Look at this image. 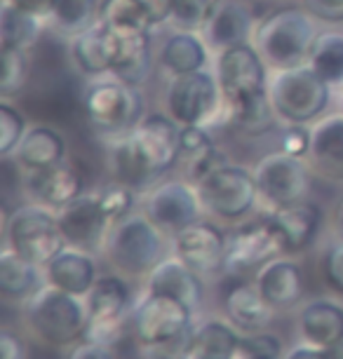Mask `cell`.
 <instances>
[{
    "mask_svg": "<svg viewBox=\"0 0 343 359\" xmlns=\"http://www.w3.org/2000/svg\"><path fill=\"white\" fill-rule=\"evenodd\" d=\"M217 80L224 94V108L238 106L268 92V66L259 50L250 43H242L219 52Z\"/></svg>",
    "mask_w": 343,
    "mask_h": 359,
    "instance_id": "cell-13",
    "label": "cell"
},
{
    "mask_svg": "<svg viewBox=\"0 0 343 359\" xmlns=\"http://www.w3.org/2000/svg\"><path fill=\"white\" fill-rule=\"evenodd\" d=\"M297 334L315 348L332 350L343 341V303L336 298H311L301 303L297 317Z\"/></svg>",
    "mask_w": 343,
    "mask_h": 359,
    "instance_id": "cell-21",
    "label": "cell"
},
{
    "mask_svg": "<svg viewBox=\"0 0 343 359\" xmlns=\"http://www.w3.org/2000/svg\"><path fill=\"white\" fill-rule=\"evenodd\" d=\"M127 141L153 179L170 172L181 158V127L167 113L146 115L134 132L127 134Z\"/></svg>",
    "mask_w": 343,
    "mask_h": 359,
    "instance_id": "cell-16",
    "label": "cell"
},
{
    "mask_svg": "<svg viewBox=\"0 0 343 359\" xmlns=\"http://www.w3.org/2000/svg\"><path fill=\"white\" fill-rule=\"evenodd\" d=\"M285 357V343L273 331H259V334H242L240 348L235 359H282Z\"/></svg>",
    "mask_w": 343,
    "mask_h": 359,
    "instance_id": "cell-41",
    "label": "cell"
},
{
    "mask_svg": "<svg viewBox=\"0 0 343 359\" xmlns=\"http://www.w3.org/2000/svg\"><path fill=\"white\" fill-rule=\"evenodd\" d=\"M5 247H10L22 259L36 263L40 268H47V263L69 245H66L64 233L59 228L55 209L29 202V205L17 207L8 216Z\"/></svg>",
    "mask_w": 343,
    "mask_h": 359,
    "instance_id": "cell-6",
    "label": "cell"
},
{
    "mask_svg": "<svg viewBox=\"0 0 343 359\" xmlns=\"http://www.w3.org/2000/svg\"><path fill=\"white\" fill-rule=\"evenodd\" d=\"M83 106L92 130L111 141L132 134L134 127L146 118L141 87L127 85L116 76L94 78L85 90Z\"/></svg>",
    "mask_w": 343,
    "mask_h": 359,
    "instance_id": "cell-3",
    "label": "cell"
},
{
    "mask_svg": "<svg viewBox=\"0 0 343 359\" xmlns=\"http://www.w3.org/2000/svg\"><path fill=\"white\" fill-rule=\"evenodd\" d=\"M146 289L179 298L195 315L205 303V280L174 254L160 261L156 270L146 277Z\"/></svg>",
    "mask_w": 343,
    "mask_h": 359,
    "instance_id": "cell-22",
    "label": "cell"
},
{
    "mask_svg": "<svg viewBox=\"0 0 343 359\" xmlns=\"http://www.w3.org/2000/svg\"><path fill=\"white\" fill-rule=\"evenodd\" d=\"M83 191V176L69 162L38 169V172H24V193L29 195V200L55 212L78 200Z\"/></svg>",
    "mask_w": 343,
    "mask_h": 359,
    "instance_id": "cell-19",
    "label": "cell"
},
{
    "mask_svg": "<svg viewBox=\"0 0 343 359\" xmlns=\"http://www.w3.org/2000/svg\"><path fill=\"white\" fill-rule=\"evenodd\" d=\"M118 54V38L106 31L102 24H94L87 31L71 38V59L76 69L87 78H104L113 73Z\"/></svg>",
    "mask_w": 343,
    "mask_h": 359,
    "instance_id": "cell-23",
    "label": "cell"
},
{
    "mask_svg": "<svg viewBox=\"0 0 343 359\" xmlns=\"http://www.w3.org/2000/svg\"><path fill=\"white\" fill-rule=\"evenodd\" d=\"M329 355H332V359H343V341L339 345H334V348L329 350Z\"/></svg>",
    "mask_w": 343,
    "mask_h": 359,
    "instance_id": "cell-55",
    "label": "cell"
},
{
    "mask_svg": "<svg viewBox=\"0 0 343 359\" xmlns=\"http://www.w3.org/2000/svg\"><path fill=\"white\" fill-rule=\"evenodd\" d=\"M165 111L179 127L210 125L217 115H224V94L217 73L203 69L172 76L165 90Z\"/></svg>",
    "mask_w": 343,
    "mask_h": 359,
    "instance_id": "cell-8",
    "label": "cell"
},
{
    "mask_svg": "<svg viewBox=\"0 0 343 359\" xmlns=\"http://www.w3.org/2000/svg\"><path fill=\"white\" fill-rule=\"evenodd\" d=\"M144 214L172 237L191 223L205 219L207 212L198 186L188 179H170L146 191Z\"/></svg>",
    "mask_w": 343,
    "mask_h": 359,
    "instance_id": "cell-14",
    "label": "cell"
},
{
    "mask_svg": "<svg viewBox=\"0 0 343 359\" xmlns=\"http://www.w3.org/2000/svg\"><path fill=\"white\" fill-rule=\"evenodd\" d=\"M24 320L40 343L50 348H73L87 334V303L85 298L47 284L24 306Z\"/></svg>",
    "mask_w": 343,
    "mask_h": 359,
    "instance_id": "cell-4",
    "label": "cell"
},
{
    "mask_svg": "<svg viewBox=\"0 0 343 359\" xmlns=\"http://www.w3.org/2000/svg\"><path fill=\"white\" fill-rule=\"evenodd\" d=\"M210 57V47L205 38L193 31H174L160 47V64L172 76H184V73L203 71Z\"/></svg>",
    "mask_w": 343,
    "mask_h": 359,
    "instance_id": "cell-31",
    "label": "cell"
},
{
    "mask_svg": "<svg viewBox=\"0 0 343 359\" xmlns=\"http://www.w3.org/2000/svg\"><path fill=\"white\" fill-rule=\"evenodd\" d=\"M109 167L113 174V181L123 184L132 191H151V184L156 179L149 174V169L144 167V162L139 160V155L134 153L132 144L127 137L111 141V153H109Z\"/></svg>",
    "mask_w": 343,
    "mask_h": 359,
    "instance_id": "cell-35",
    "label": "cell"
},
{
    "mask_svg": "<svg viewBox=\"0 0 343 359\" xmlns=\"http://www.w3.org/2000/svg\"><path fill=\"white\" fill-rule=\"evenodd\" d=\"M311 165L304 158H294L282 151L264 155L254 167L259 200L266 212L297 205L311 195Z\"/></svg>",
    "mask_w": 343,
    "mask_h": 359,
    "instance_id": "cell-12",
    "label": "cell"
},
{
    "mask_svg": "<svg viewBox=\"0 0 343 359\" xmlns=\"http://www.w3.org/2000/svg\"><path fill=\"white\" fill-rule=\"evenodd\" d=\"M172 249V237L160 230L144 212H132L111 228L104 256L113 273L123 277H149L167 252Z\"/></svg>",
    "mask_w": 343,
    "mask_h": 359,
    "instance_id": "cell-1",
    "label": "cell"
},
{
    "mask_svg": "<svg viewBox=\"0 0 343 359\" xmlns=\"http://www.w3.org/2000/svg\"><path fill=\"white\" fill-rule=\"evenodd\" d=\"M0 62H3V76H0V97L10 99L24 90L26 80H29V54L26 50H17V47H5L0 52Z\"/></svg>",
    "mask_w": 343,
    "mask_h": 359,
    "instance_id": "cell-39",
    "label": "cell"
},
{
    "mask_svg": "<svg viewBox=\"0 0 343 359\" xmlns=\"http://www.w3.org/2000/svg\"><path fill=\"white\" fill-rule=\"evenodd\" d=\"M306 10L318 19V22L339 24L343 22V0H304Z\"/></svg>",
    "mask_w": 343,
    "mask_h": 359,
    "instance_id": "cell-49",
    "label": "cell"
},
{
    "mask_svg": "<svg viewBox=\"0 0 343 359\" xmlns=\"http://www.w3.org/2000/svg\"><path fill=\"white\" fill-rule=\"evenodd\" d=\"M97 200L106 212V216L111 219V223L116 226L118 221H123L125 216H130L134 212V205H137V191H132V188L113 181V184L99 188Z\"/></svg>",
    "mask_w": 343,
    "mask_h": 359,
    "instance_id": "cell-40",
    "label": "cell"
},
{
    "mask_svg": "<svg viewBox=\"0 0 343 359\" xmlns=\"http://www.w3.org/2000/svg\"><path fill=\"white\" fill-rule=\"evenodd\" d=\"M45 287H47L45 268L22 259L10 247L3 249V254H0V291H3L5 301L17 303V306H26Z\"/></svg>",
    "mask_w": 343,
    "mask_h": 359,
    "instance_id": "cell-27",
    "label": "cell"
},
{
    "mask_svg": "<svg viewBox=\"0 0 343 359\" xmlns=\"http://www.w3.org/2000/svg\"><path fill=\"white\" fill-rule=\"evenodd\" d=\"M254 287L268 301L275 313H289L301 306L304 298V273L297 261L280 256L268 261L254 275Z\"/></svg>",
    "mask_w": 343,
    "mask_h": 359,
    "instance_id": "cell-20",
    "label": "cell"
},
{
    "mask_svg": "<svg viewBox=\"0 0 343 359\" xmlns=\"http://www.w3.org/2000/svg\"><path fill=\"white\" fill-rule=\"evenodd\" d=\"M226 165H228V155L221 151L219 146H212L210 151H205V153L195 155V158H191V160H186L188 181L198 186L205 176H210L212 172H217V169L226 167Z\"/></svg>",
    "mask_w": 343,
    "mask_h": 359,
    "instance_id": "cell-44",
    "label": "cell"
},
{
    "mask_svg": "<svg viewBox=\"0 0 343 359\" xmlns=\"http://www.w3.org/2000/svg\"><path fill=\"white\" fill-rule=\"evenodd\" d=\"M87 303V341L116 345L127 320L132 317V289L123 275H99L97 284L85 296Z\"/></svg>",
    "mask_w": 343,
    "mask_h": 359,
    "instance_id": "cell-11",
    "label": "cell"
},
{
    "mask_svg": "<svg viewBox=\"0 0 343 359\" xmlns=\"http://www.w3.org/2000/svg\"><path fill=\"white\" fill-rule=\"evenodd\" d=\"M151 69H153L151 33L149 36L118 40V54H116V64H113L111 76H116L118 80H123L127 85L141 87L149 80Z\"/></svg>",
    "mask_w": 343,
    "mask_h": 359,
    "instance_id": "cell-33",
    "label": "cell"
},
{
    "mask_svg": "<svg viewBox=\"0 0 343 359\" xmlns=\"http://www.w3.org/2000/svg\"><path fill=\"white\" fill-rule=\"evenodd\" d=\"M224 315L242 334H259L271 327L275 310L268 306V301L254 287V282H240L226 291Z\"/></svg>",
    "mask_w": 343,
    "mask_h": 359,
    "instance_id": "cell-26",
    "label": "cell"
},
{
    "mask_svg": "<svg viewBox=\"0 0 343 359\" xmlns=\"http://www.w3.org/2000/svg\"><path fill=\"white\" fill-rule=\"evenodd\" d=\"M257 31V19L245 0H217L203 26V38L210 50L224 52L228 47L250 43Z\"/></svg>",
    "mask_w": 343,
    "mask_h": 359,
    "instance_id": "cell-18",
    "label": "cell"
},
{
    "mask_svg": "<svg viewBox=\"0 0 343 359\" xmlns=\"http://www.w3.org/2000/svg\"><path fill=\"white\" fill-rule=\"evenodd\" d=\"M97 22L118 40L149 36L153 22L141 0H99Z\"/></svg>",
    "mask_w": 343,
    "mask_h": 359,
    "instance_id": "cell-32",
    "label": "cell"
},
{
    "mask_svg": "<svg viewBox=\"0 0 343 359\" xmlns=\"http://www.w3.org/2000/svg\"><path fill=\"white\" fill-rule=\"evenodd\" d=\"M273 108L287 125H308L322 118L332 99V87L311 66L275 71L268 83Z\"/></svg>",
    "mask_w": 343,
    "mask_h": 359,
    "instance_id": "cell-7",
    "label": "cell"
},
{
    "mask_svg": "<svg viewBox=\"0 0 343 359\" xmlns=\"http://www.w3.org/2000/svg\"><path fill=\"white\" fill-rule=\"evenodd\" d=\"M66 359H120L118 350L109 343H97L83 338L66 352Z\"/></svg>",
    "mask_w": 343,
    "mask_h": 359,
    "instance_id": "cell-48",
    "label": "cell"
},
{
    "mask_svg": "<svg viewBox=\"0 0 343 359\" xmlns=\"http://www.w3.org/2000/svg\"><path fill=\"white\" fill-rule=\"evenodd\" d=\"M3 5H10V8L26 12V15H33L38 19H47L52 0H3Z\"/></svg>",
    "mask_w": 343,
    "mask_h": 359,
    "instance_id": "cell-52",
    "label": "cell"
},
{
    "mask_svg": "<svg viewBox=\"0 0 343 359\" xmlns=\"http://www.w3.org/2000/svg\"><path fill=\"white\" fill-rule=\"evenodd\" d=\"M45 275L47 284L66 291V294L85 298L99 280V268L94 254L80 252L76 247H66L64 252H59L47 263Z\"/></svg>",
    "mask_w": 343,
    "mask_h": 359,
    "instance_id": "cell-24",
    "label": "cell"
},
{
    "mask_svg": "<svg viewBox=\"0 0 343 359\" xmlns=\"http://www.w3.org/2000/svg\"><path fill=\"white\" fill-rule=\"evenodd\" d=\"M141 5L149 12L153 26H160L172 19L174 12V0H141Z\"/></svg>",
    "mask_w": 343,
    "mask_h": 359,
    "instance_id": "cell-51",
    "label": "cell"
},
{
    "mask_svg": "<svg viewBox=\"0 0 343 359\" xmlns=\"http://www.w3.org/2000/svg\"><path fill=\"white\" fill-rule=\"evenodd\" d=\"M198 193L205 212L219 221L247 219V214H252L259 202L254 172L240 165H231V162L205 176L198 184Z\"/></svg>",
    "mask_w": 343,
    "mask_h": 359,
    "instance_id": "cell-9",
    "label": "cell"
},
{
    "mask_svg": "<svg viewBox=\"0 0 343 359\" xmlns=\"http://www.w3.org/2000/svg\"><path fill=\"white\" fill-rule=\"evenodd\" d=\"M224 118L233 127H238L240 132L257 137V134H266L268 130H271V127L275 125L278 113H275V108H273L271 94L264 92L254 99L242 101V104H238V106L224 108Z\"/></svg>",
    "mask_w": 343,
    "mask_h": 359,
    "instance_id": "cell-37",
    "label": "cell"
},
{
    "mask_svg": "<svg viewBox=\"0 0 343 359\" xmlns=\"http://www.w3.org/2000/svg\"><path fill=\"white\" fill-rule=\"evenodd\" d=\"M226 247L228 233L207 219L195 221L172 235V254L193 268L205 282L226 275Z\"/></svg>",
    "mask_w": 343,
    "mask_h": 359,
    "instance_id": "cell-15",
    "label": "cell"
},
{
    "mask_svg": "<svg viewBox=\"0 0 343 359\" xmlns=\"http://www.w3.org/2000/svg\"><path fill=\"white\" fill-rule=\"evenodd\" d=\"M287 254L289 247L285 235L273 221V216L266 212L259 219L245 221L228 233L226 275H245L247 270H259L268 261Z\"/></svg>",
    "mask_w": 343,
    "mask_h": 359,
    "instance_id": "cell-10",
    "label": "cell"
},
{
    "mask_svg": "<svg viewBox=\"0 0 343 359\" xmlns=\"http://www.w3.org/2000/svg\"><path fill=\"white\" fill-rule=\"evenodd\" d=\"M214 144V139L210 137L205 125H191V127H181V158L191 160L195 155L210 151Z\"/></svg>",
    "mask_w": 343,
    "mask_h": 359,
    "instance_id": "cell-46",
    "label": "cell"
},
{
    "mask_svg": "<svg viewBox=\"0 0 343 359\" xmlns=\"http://www.w3.org/2000/svg\"><path fill=\"white\" fill-rule=\"evenodd\" d=\"M322 270H325L327 282L332 284L336 291H343V240L341 237L325 249V254H322Z\"/></svg>",
    "mask_w": 343,
    "mask_h": 359,
    "instance_id": "cell-47",
    "label": "cell"
},
{
    "mask_svg": "<svg viewBox=\"0 0 343 359\" xmlns=\"http://www.w3.org/2000/svg\"><path fill=\"white\" fill-rule=\"evenodd\" d=\"M26 137V120L24 115L12 108L8 101L0 104V155L10 158L17 151V146L22 144Z\"/></svg>",
    "mask_w": 343,
    "mask_h": 359,
    "instance_id": "cell-43",
    "label": "cell"
},
{
    "mask_svg": "<svg viewBox=\"0 0 343 359\" xmlns=\"http://www.w3.org/2000/svg\"><path fill=\"white\" fill-rule=\"evenodd\" d=\"M242 341V331L226 317H207L195 324L188 341L186 359H235Z\"/></svg>",
    "mask_w": 343,
    "mask_h": 359,
    "instance_id": "cell-28",
    "label": "cell"
},
{
    "mask_svg": "<svg viewBox=\"0 0 343 359\" xmlns=\"http://www.w3.org/2000/svg\"><path fill=\"white\" fill-rule=\"evenodd\" d=\"M15 160L22 172H38V169L62 165L66 162V141L52 127H33L17 146Z\"/></svg>",
    "mask_w": 343,
    "mask_h": 359,
    "instance_id": "cell-30",
    "label": "cell"
},
{
    "mask_svg": "<svg viewBox=\"0 0 343 359\" xmlns=\"http://www.w3.org/2000/svg\"><path fill=\"white\" fill-rule=\"evenodd\" d=\"M0 359H29V348L24 338L12 329H3L0 334Z\"/></svg>",
    "mask_w": 343,
    "mask_h": 359,
    "instance_id": "cell-50",
    "label": "cell"
},
{
    "mask_svg": "<svg viewBox=\"0 0 343 359\" xmlns=\"http://www.w3.org/2000/svg\"><path fill=\"white\" fill-rule=\"evenodd\" d=\"M334 226H336V233L343 240V198L339 202V207H336V214H334Z\"/></svg>",
    "mask_w": 343,
    "mask_h": 359,
    "instance_id": "cell-54",
    "label": "cell"
},
{
    "mask_svg": "<svg viewBox=\"0 0 343 359\" xmlns=\"http://www.w3.org/2000/svg\"><path fill=\"white\" fill-rule=\"evenodd\" d=\"M130 324L141 348L160 350L181 345L191 338L195 313L179 298L144 289V294L134 301Z\"/></svg>",
    "mask_w": 343,
    "mask_h": 359,
    "instance_id": "cell-5",
    "label": "cell"
},
{
    "mask_svg": "<svg viewBox=\"0 0 343 359\" xmlns=\"http://www.w3.org/2000/svg\"><path fill=\"white\" fill-rule=\"evenodd\" d=\"M282 359H332V355H329V350L325 348H315V345L299 341L297 345L285 350V357Z\"/></svg>",
    "mask_w": 343,
    "mask_h": 359,
    "instance_id": "cell-53",
    "label": "cell"
},
{
    "mask_svg": "<svg viewBox=\"0 0 343 359\" xmlns=\"http://www.w3.org/2000/svg\"><path fill=\"white\" fill-rule=\"evenodd\" d=\"M268 214L273 216V221L278 223V228L282 230V235H285L289 254L304 252V249L313 245L315 237H318L322 212L311 200L273 209V212H268Z\"/></svg>",
    "mask_w": 343,
    "mask_h": 359,
    "instance_id": "cell-29",
    "label": "cell"
},
{
    "mask_svg": "<svg viewBox=\"0 0 343 359\" xmlns=\"http://www.w3.org/2000/svg\"><path fill=\"white\" fill-rule=\"evenodd\" d=\"M308 66L325 80L329 87L343 85V33L320 31L308 57Z\"/></svg>",
    "mask_w": 343,
    "mask_h": 359,
    "instance_id": "cell-36",
    "label": "cell"
},
{
    "mask_svg": "<svg viewBox=\"0 0 343 359\" xmlns=\"http://www.w3.org/2000/svg\"><path fill=\"white\" fill-rule=\"evenodd\" d=\"M99 0H52L47 22L66 38H76L97 24Z\"/></svg>",
    "mask_w": 343,
    "mask_h": 359,
    "instance_id": "cell-34",
    "label": "cell"
},
{
    "mask_svg": "<svg viewBox=\"0 0 343 359\" xmlns=\"http://www.w3.org/2000/svg\"><path fill=\"white\" fill-rule=\"evenodd\" d=\"M43 22L45 19L3 5V10H0V43L5 47H17V50L29 52L43 36Z\"/></svg>",
    "mask_w": 343,
    "mask_h": 359,
    "instance_id": "cell-38",
    "label": "cell"
},
{
    "mask_svg": "<svg viewBox=\"0 0 343 359\" xmlns=\"http://www.w3.org/2000/svg\"><path fill=\"white\" fill-rule=\"evenodd\" d=\"M320 36L318 19L308 10H275L257 24L254 47L273 71H289L308 64L315 38Z\"/></svg>",
    "mask_w": 343,
    "mask_h": 359,
    "instance_id": "cell-2",
    "label": "cell"
},
{
    "mask_svg": "<svg viewBox=\"0 0 343 359\" xmlns=\"http://www.w3.org/2000/svg\"><path fill=\"white\" fill-rule=\"evenodd\" d=\"M311 130L308 165L329 181H343V113L325 115Z\"/></svg>",
    "mask_w": 343,
    "mask_h": 359,
    "instance_id": "cell-25",
    "label": "cell"
},
{
    "mask_svg": "<svg viewBox=\"0 0 343 359\" xmlns=\"http://www.w3.org/2000/svg\"><path fill=\"white\" fill-rule=\"evenodd\" d=\"M313 144V130L308 125H287L280 137V151L294 158H308Z\"/></svg>",
    "mask_w": 343,
    "mask_h": 359,
    "instance_id": "cell-45",
    "label": "cell"
},
{
    "mask_svg": "<svg viewBox=\"0 0 343 359\" xmlns=\"http://www.w3.org/2000/svg\"><path fill=\"white\" fill-rule=\"evenodd\" d=\"M217 0H174L172 26L177 31H203Z\"/></svg>",
    "mask_w": 343,
    "mask_h": 359,
    "instance_id": "cell-42",
    "label": "cell"
},
{
    "mask_svg": "<svg viewBox=\"0 0 343 359\" xmlns=\"http://www.w3.org/2000/svg\"><path fill=\"white\" fill-rule=\"evenodd\" d=\"M341 113H343V94H341Z\"/></svg>",
    "mask_w": 343,
    "mask_h": 359,
    "instance_id": "cell-56",
    "label": "cell"
},
{
    "mask_svg": "<svg viewBox=\"0 0 343 359\" xmlns=\"http://www.w3.org/2000/svg\"><path fill=\"white\" fill-rule=\"evenodd\" d=\"M57 219L69 247H76L87 254L104 252L113 223L99 205L97 193H83L71 205L59 209Z\"/></svg>",
    "mask_w": 343,
    "mask_h": 359,
    "instance_id": "cell-17",
    "label": "cell"
}]
</instances>
